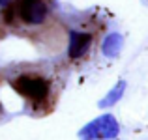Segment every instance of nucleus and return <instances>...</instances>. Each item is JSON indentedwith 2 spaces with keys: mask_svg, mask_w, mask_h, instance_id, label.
I'll return each instance as SVG.
<instances>
[{
  "mask_svg": "<svg viewBox=\"0 0 148 140\" xmlns=\"http://www.w3.org/2000/svg\"><path fill=\"white\" fill-rule=\"evenodd\" d=\"M13 88L26 99L34 101V103H43L49 97L51 84L47 79L38 75H21L13 80Z\"/></svg>",
  "mask_w": 148,
  "mask_h": 140,
  "instance_id": "f257e3e1",
  "label": "nucleus"
},
{
  "mask_svg": "<svg viewBox=\"0 0 148 140\" xmlns=\"http://www.w3.org/2000/svg\"><path fill=\"white\" fill-rule=\"evenodd\" d=\"M120 49H122V37H120L118 34H111V36H107V39L103 41L105 56H111V58L116 56Z\"/></svg>",
  "mask_w": 148,
  "mask_h": 140,
  "instance_id": "39448f33",
  "label": "nucleus"
},
{
  "mask_svg": "<svg viewBox=\"0 0 148 140\" xmlns=\"http://www.w3.org/2000/svg\"><path fill=\"white\" fill-rule=\"evenodd\" d=\"M15 13L25 24H41L47 19V6L43 0H17L13 4Z\"/></svg>",
  "mask_w": 148,
  "mask_h": 140,
  "instance_id": "f03ea898",
  "label": "nucleus"
},
{
  "mask_svg": "<svg viewBox=\"0 0 148 140\" xmlns=\"http://www.w3.org/2000/svg\"><path fill=\"white\" fill-rule=\"evenodd\" d=\"M116 135H118V123L112 116H101L81 131V138L84 140H105L114 138Z\"/></svg>",
  "mask_w": 148,
  "mask_h": 140,
  "instance_id": "7ed1b4c3",
  "label": "nucleus"
},
{
  "mask_svg": "<svg viewBox=\"0 0 148 140\" xmlns=\"http://www.w3.org/2000/svg\"><path fill=\"white\" fill-rule=\"evenodd\" d=\"M122 93H124V82H120L118 86H116L114 90H112V92H111V93H109V95L103 99V103H101V105H103V107H107V105L116 103V101H118V97L122 95Z\"/></svg>",
  "mask_w": 148,
  "mask_h": 140,
  "instance_id": "423d86ee",
  "label": "nucleus"
},
{
  "mask_svg": "<svg viewBox=\"0 0 148 140\" xmlns=\"http://www.w3.org/2000/svg\"><path fill=\"white\" fill-rule=\"evenodd\" d=\"M8 2L10 0H0V6H8Z\"/></svg>",
  "mask_w": 148,
  "mask_h": 140,
  "instance_id": "0eeeda50",
  "label": "nucleus"
},
{
  "mask_svg": "<svg viewBox=\"0 0 148 140\" xmlns=\"http://www.w3.org/2000/svg\"><path fill=\"white\" fill-rule=\"evenodd\" d=\"M92 45V34L88 32H71V39H69V58L77 60V58L84 56Z\"/></svg>",
  "mask_w": 148,
  "mask_h": 140,
  "instance_id": "20e7f679",
  "label": "nucleus"
}]
</instances>
